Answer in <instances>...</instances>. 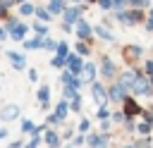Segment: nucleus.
Here are the masks:
<instances>
[{
	"label": "nucleus",
	"instance_id": "nucleus-43",
	"mask_svg": "<svg viewBox=\"0 0 153 148\" xmlns=\"http://www.w3.org/2000/svg\"><path fill=\"white\" fill-rule=\"evenodd\" d=\"M45 124H48V127H53V129H55V127H57V124H62V122H60V119H57V115H55V112H50V115H48V117H45Z\"/></svg>",
	"mask_w": 153,
	"mask_h": 148
},
{
	"label": "nucleus",
	"instance_id": "nucleus-12",
	"mask_svg": "<svg viewBox=\"0 0 153 148\" xmlns=\"http://www.w3.org/2000/svg\"><path fill=\"white\" fill-rule=\"evenodd\" d=\"M96 69H98L96 62H84V69H81V74H79L81 84H88V86H91V84L96 81V74H98Z\"/></svg>",
	"mask_w": 153,
	"mask_h": 148
},
{
	"label": "nucleus",
	"instance_id": "nucleus-46",
	"mask_svg": "<svg viewBox=\"0 0 153 148\" xmlns=\"http://www.w3.org/2000/svg\"><path fill=\"white\" fill-rule=\"evenodd\" d=\"M24 143H26L24 138H14V141H10V143H7V148H24Z\"/></svg>",
	"mask_w": 153,
	"mask_h": 148
},
{
	"label": "nucleus",
	"instance_id": "nucleus-51",
	"mask_svg": "<svg viewBox=\"0 0 153 148\" xmlns=\"http://www.w3.org/2000/svg\"><path fill=\"white\" fill-rule=\"evenodd\" d=\"M5 38H7V31H5L2 26H0V41H5Z\"/></svg>",
	"mask_w": 153,
	"mask_h": 148
},
{
	"label": "nucleus",
	"instance_id": "nucleus-3",
	"mask_svg": "<svg viewBox=\"0 0 153 148\" xmlns=\"http://www.w3.org/2000/svg\"><path fill=\"white\" fill-rule=\"evenodd\" d=\"M17 119H22V107H19L17 103H7V105L0 107V122H2V124L17 122Z\"/></svg>",
	"mask_w": 153,
	"mask_h": 148
},
{
	"label": "nucleus",
	"instance_id": "nucleus-16",
	"mask_svg": "<svg viewBox=\"0 0 153 148\" xmlns=\"http://www.w3.org/2000/svg\"><path fill=\"white\" fill-rule=\"evenodd\" d=\"M65 7H67V0H48V5H45V10H48L53 17L62 14V12H65Z\"/></svg>",
	"mask_w": 153,
	"mask_h": 148
},
{
	"label": "nucleus",
	"instance_id": "nucleus-54",
	"mask_svg": "<svg viewBox=\"0 0 153 148\" xmlns=\"http://www.w3.org/2000/svg\"><path fill=\"white\" fill-rule=\"evenodd\" d=\"M62 148H72V146H69V143H67V146H62Z\"/></svg>",
	"mask_w": 153,
	"mask_h": 148
},
{
	"label": "nucleus",
	"instance_id": "nucleus-39",
	"mask_svg": "<svg viewBox=\"0 0 153 148\" xmlns=\"http://www.w3.org/2000/svg\"><path fill=\"white\" fill-rule=\"evenodd\" d=\"M24 148H43V136H31L24 143Z\"/></svg>",
	"mask_w": 153,
	"mask_h": 148
},
{
	"label": "nucleus",
	"instance_id": "nucleus-29",
	"mask_svg": "<svg viewBox=\"0 0 153 148\" xmlns=\"http://www.w3.org/2000/svg\"><path fill=\"white\" fill-rule=\"evenodd\" d=\"M74 50H76V55H79V57H86V55H91V48L86 45V41H79V43L74 45Z\"/></svg>",
	"mask_w": 153,
	"mask_h": 148
},
{
	"label": "nucleus",
	"instance_id": "nucleus-11",
	"mask_svg": "<svg viewBox=\"0 0 153 148\" xmlns=\"http://www.w3.org/2000/svg\"><path fill=\"white\" fill-rule=\"evenodd\" d=\"M81 69H84V60H81L76 53H69V55H67V72L74 74V76H79Z\"/></svg>",
	"mask_w": 153,
	"mask_h": 148
},
{
	"label": "nucleus",
	"instance_id": "nucleus-45",
	"mask_svg": "<svg viewBox=\"0 0 153 148\" xmlns=\"http://www.w3.org/2000/svg\"><path fill=\"white\" fill-rule=\"evenodd\" d=\"M127 7V0H112V10L115 12H120V10H124Z\"/></svg>",
	"mask_w": 153,
	"mask_h": 148
},
{
	"label": "nucleus",
	"instance_id": "nucleus-56",
	"mask_svg": "<svg viewBox=\"0 0 153 148\" xmlns=\"http://www.w3.org/2000/svg\"><path fill=\"white\" fill-rule=\"evenodd\" d=\"M72 2H79V0H72Z\"/></svg>",
	"mask_w": 153,
	"mask_h": 148
},
{
	"label": "nucleus",
	"instance_id": "nucleus-40",
	"mask_svg": "<svg viewBox=\"0 0 153 148\" xmlns=\"http://www.w3.org/2000/svg\"><path fill=\"white\" fill-rule=\"evenodd\" d=\"M141 53H143V48H141V45H127V55H129V57H134V60H136V57H141Z\"/></svg>",
	"mask_w": 153,
	"mask_h": 148
},
{
	"label": "nucleus",
	"instance_id": "nucleus-6",
	"mask_svg": "<svg viewBox=\"0 0 153 148\" xmlns=\"http://www.w3.org/2000/svg\"><path fill=\"white\" fill-rule=\"evenodd\" d=\"M88 88H91V98H93L96 107H100V105H110V103H108V86H103L100 81H93Z\"/></svg>",
	"mask_w": 153,
	"mask_h": 148
},
{
	"label": "nucleus",
	"instance_id": "nucleus-19",
	"mask_svg": "<svg viewBox=\"0 0 153 148\" xmlns=\"http://www.w3.org/2000/svg\"><path fill=\"white\" fill-rule=\"evenodd\" d=\"M88 131H93V122L88 119V117H81L79 119V124H76V134H88Z\"/></svg>",
	"mask_w": 153,
	"mask_h": 148
},
{
	"label": "nucleus",
	"instance_id": "nucleus-24",
	"mask_svg": "<svg viewBox=\"0 0 153 148\" xmlns=\"http://www.w3.org/2000/svg\"><path fill=\"white\" fill-rule=\"evenodd\" d=\"M24 50H43V38H29V41H24Z\"/></svg>",
	"mask_w": 153,
	"mask_h": 148
},
{
	"label": "nucleus",
	"instance_id": "nucleus-49",
	"mask_svg": "<svg viewBox=\"0 0 153 148\" xmlns=\"http://www.w3.org/2000/svg\"><path fill=\"white\" fill-rule=\"evenodd\" d=\"M14 2H17V0H0V5H2V7H12Z\"/></svg>",
	"mask_w": 153,
	"mask_h": 148
},
{
	"label": "nucleus",
	"instance_id": "nucleus-23",
	"mask_svg": "<svg viewBox=\"0 0 153 148\" xmlns=\"http://www.w3.org/2000/svg\"><path fill=\"white\" fill-rule=\"evenodd\" d=\"M31 29H33V33H36V38H45V36L50 33V29H48V26H45L43 21H36V24H33Z\"/></svg>",
	"mask_w": 153,
	"mask_h": 148
},
{
	"label": "nucleus",
	"instance_id": "nucleus-21",
	"mask_svg": "<svg viewBox=\"0 0 153 148\" xmlns=\"http://www.w3.org/2000/svg\"><path fill=\"white\" fill-rule=\"evenodd\" d=\"M33 127H36V124H33V122H31L29 117H22V119H19V131H22V134H26V136H31V131H33Z\"/></svg>",
	"mask_w": 153,
	"mask_h": 148
},
{
	"label": "nucleus",
	"instance_id": "nucleus-20",
	"mask_svg": "<svg viewBox=\"0 0 153 148\" xmlns=\"http://www.w3.org/2000/svg\"><path fill=\"white\" fill-rule=\"evenodd\" d=\"M84 110V100H81V93H76L72 100H69V112H74V115H79Z\"/></svg>",
	"mask_w": 153,
	"mask_h": 148
},
{
	"label": "nucleus",
	"instance_id": "nucleus-52",
	"mask_svg": "<svg viewBox=\"0 0 153 148\" xmlns=\"http://www.w3.org/2000/svg\"><path fill=\"white\" fill-rule=\"evenodd\" d=\"M120 148H136V146H134V141H131V143H124V146H120Z\"/></svg>",
	"mask_w": 153,
	"mask_h": 148
},
{
	"label": "nucleus",
	"instance_id": "nucleus-8",
	"mask_svg": "<svg viewBox=\"0 0 153 148\" xmlns=\"http://www.w3.org/2000/svg\"><path fill=\"white\" fill-rule=\"evenodd\" d=\"M74 33H76V38H79V41H88V38L93 36V26L81 17V19L74 24Z\"/></svg>",
	"mask_w": 153,
	"mask_h": 148
},
{
	"label": "nucleus",
	"instance_id": "nucleus-25",
	"mask_svg": "<svg viewBox=\"0 0 153 148\" xmlns=\"http://www.w3.org/2000/svg\"><path fill=\"white\" fill-rule=\"evenodd\" d=\"M36 17H38V21H43V24H48L50 19H53V14L45 10V7H36V12H33Z\"/></svg>",
	"mask_w": 153,
	"mask_h": 148
},
{
	"label": "nucleus",
	"instance_id": "nucleus-42",
	"mask_svg": "<svg viewBox=\"0 0 153 148\" xmlns=\"http://www.w3.org/2000/svg\"><path fill=\"white\" fill-rule=\"evenodd\" d=\"M55 45H57V41H53L50 36L43 38V50H53V53H55Z\"/></svg>",
	"mask_w": 153,
	"mask_h": 148
},
{
	"label": "nucleus",
	"instance_id": "nucleus-9",
	"mask_svg": "<svg viewBox=\"0 0 153 148\" xmlns=\"http://www.w3.org/2000/svg\"><path fill=\"white\" fill-rule=\"evenodd\" d=\"M5 55H7V60L12 62V69H17V72H22V69H29V67H26V55H24V53L7 50Z\"/></svg>",
	"mask_w": 153,
	"mask_h": 148
},
{
	"label": "nucleus",
	"instance_id": "nucleus-34",
	"mask_svg": "<svg viewBox=\"0 0 153 148\" xmlns=\"http://www.w3.org/2000/svg\"><path fill=\"white\" fill-rule=\"evenodd\" d=\"M127 5H131V10H148L151 0H127Z\"/></svg>",
	"mask_w": 153,
	"mask_h": 148
},
{
	"label": "nucleus",
	"instance_id": "nucleus-53",
	"mask_svg": "<svg viewBox=\"0 0 153 148\" xmlns=\"http://www.w3.org/2000/svg\"><path fill=\"white\" fill-rule=\"evenodd\" d=\"M148 17H151V19H153V7H148Z\"/></svg>",
	"mask_w": 153,
	"mask_h": 148
},
{
	"label": "nucleus",
	"instance_id": "nucleus-31",
	"mask_svg": "<svg viewBox=\"0 0 153 148\" xmlns=\"http://www.w3.org/2000/svg\"><path fill=\"white\" fill-rule=\"evenodd\" d=\"M136 122H139L136 117H127V119H124V124H122V127H124V131H127V134H136Z\"/></svg>",
	"mask_w": 153,
	"mask_h": 148
},
{
	"label": "nucleus",
	"instance_id": "nucleus-28",
	"mask_svg": "<svg viewBox=\"0 0 153 148\" xmlns=\"http://www.w3.org/2000/svg\"><path fill=\"white\" fill-rule=\"evenodd\" d=\"M134 146L136 148H153V136H139L134 141Z\"/></svg>",
	"mask_w": 153,
	"mask_h": 148
},
{
	"label": "nucleus",
	"instance_id": "nucleus-14",
	"mask_svg": "<svg viewBox=\"0 0 153 148\" xmlns=\"http://www.w3.org/2000/svg\"><path fill=\"white\" fill-rule=\"evenodd\" d=\"M43 146H45V148H48V146H62L60 131H57V129H53V127H48V129L43 131Z\"/></svg>",
	"mask_w": 153,
	"mask_h": 148
},
{
	"label": "nucleus",
	"instance_id": "nucleus-41",
	"mask_svg": "<svg viewBox=\"0 0 153 148\" xmlns=\"http://www.w3.org/2000/svg\"><path fill=\"white\" fill-rule=\"evenodd\" d=\"M17 24H19V19H17V17H7V19H5V24H2V29H5V31H12Z\"/></svg>",
	"mask_w": 153,
	"mask_h": 148
},
{
	"label": "nucleus",
	"instance_id": "nucleus-17",
	"mask_svg": "<svg viewBox=\"0 0 153 148\" xmlns=\"http://www.w3.org/2000/svg\"><path fill=\"white\" fill-rule=\"evenodd\" d=\"M93 33L100 38V41H105V43H112L115 41V33L110 31V29H105L103 24H98V26H93Z\"/></svg>",
	"mask_w": 153,
	"mask_h": 148
},
{
	"label": "nucleus",
	"instance_id": "nucleus-15",
	"mask_svg": "<svg viewBox=\"0 0 153 148\" xmlns=\"http://www.w3.org/2000/svg\"><path fill=\"white\" fill-rule=\"evenodd\" d=\"M26 31H29V26H26L24 21H19L12 31H7V36H10L12 41H24V38H26Z\"/></svg>",
	"mask_w": 153,
	"mask_h": 148
},
{
	"label": "nucleus",
	"instance_id": "nucleus-18",
	"mask_svg": "<svg viewBox=\"0 0 153 148\" xmlns=\"http://www.w3.org/2000/svg\"><path fill=\"white\" fill-rule=\"evenodd\" d=\"M53 112H55V115H57V119L65 124V119H67V115H69V103H67V100H60V103H57V107H55Z\"/></svg>",
	"mask_w": 153,
	"mask_h": 148
},
{
	"label": "nucleus",
	"instance_id": "nucleus-2",
	"mask_svg": "<svg viewBox=\"0 0 153 148\" xmlns=\"http://www.w3.org/2000/svg\"><path fill=\"white\" fill-rule=\"evenodd\" d=\"M129 98V93H127V88L115 79L110 86H108V103H112V105H122L124 100Z\"/></svg>",
	"mask_w": 153,
	"mask_h": 148
},
{
	"label": "nucleus",
	"instance_id": "nucleus-26",
	"mask_svg": "<svg viewBox=\"0 0 153 148\" xmlns=\"http://www.w3.org/2000/svg\"><path fill=\"white\" fill-rule=\"evenodd\" d=\"M50 67H53V69H67V57L53 55V60H50Z\"/></svg>",
	"mask_w": 153,
	"mask_h": 148
},
{
	"label": "nucleus",
	"instance_id": "nucleus-37",
	"mask_svg": "<svg viewBox=\"0 0 153 148\" xmlns=\"http://www.w3.org/2000/svg\"><path fill=\"white\" fill-rule=\"evenodd\" d=\"M76 93H79V91H76L74 86H62V100H67V103H69Z\"/></svg>",
	"mask_w": 153,
	"mask_h": 148
},
{
	"label": "nucleus",
	"instance_id": "nucleus-48",
	"mask_svg": "<svg viewBox=\"0 0 153 148\" xmlns=\"http://www.w3.org/2000/svg\"><path fill=\"white\" fill-rule=\"evenodd\" d=\"M143 24H146V31H151V33H153V19H151V17H146V21H143Z\"/></svg>",
	"mask_w": 153,
	"mask_h": 148
},
{
	"label": "nucleus",
	"instance_id": "nucleus-7",
	"mask_svg": "<svg viewBox=\"0 0 153 148\" xmlns=\"http://www.w3.org/2000/svg\"><path fill=\"white\" fill-rule=\"evenodd\" d=\"M84 5H69V7H65V12H62V21H67V24H76L81 17H84Z\"/></svg>",
	"mask_w": 153,
	"mask_h": 148
},
{
	"label": "nucleus",
	"instance_id": "nucleus-38",
	"mask_svg": "<svg viewBox=\"0 0 153 148\" xmlns=\"http://www.w3.org/2000/svg\"><path fill=\"white\" fill-rule=\"evenodd\" d=\"M69 146H72V148H84V146H86V136H84V134H74V138L69 141Z\"/></svg>",
	"mask_w": 153,
	"mask_h": 148
},
{
	"label": "nucleus",
	"instance_id": "nucleus-27",
	"mask_svg": "<svg viewBox=\"0 0 153 148\" xmlns=\"http://www.w3.org/2000/svg\"><path fill=\"white\" fill-rule=\"evenodd\" d=\"M124 119H127V115H124L122 110H112V115H110V122H112L115 127H120V124H124Z\"/></svg>",
	"mask_w": 153,
	"mask_h": 148
},
{
	"label": "nucleus",
	"instance_id": "nucleus-32",
	"mask_svg": "<svg viewBox=\"0 0 153 148\" xmlns=\"http://www.w3.org/2000/svg\"><path fill=\"white\" fill-rule=\"evenodd\" d=\"M112 127H115V124H112L110 119H100V122H98V127H96V131H100V134H110V131H112Z\"/></svg>",
	"mask_w": 153,
	"mask_h": 148
},
{
	"label": "nucleus",
	"instance_id": "nucleus-30",
	"mask_svg": "<svg viewBox=\"0 0 153 148\" xmlns=\"http://www.w3.org/2000/svg\"><path fill=\"white\" fill-rule=\"evenodd\" d=\"M110 115H112V110L108 107V105H100L98 110H96V119L100 122V119H110Z\"/></svg>",
	"mask_w": 153,
	"mask_h": 148
},
{
	"label": "nucleus",
	"instance_id": "nucleus-10",
	"mask_svg": "<svg viewBox=\"0 0 153 148\" xmlns=\"http://www.w3.org/2000/svg\"><path fill=\"white\" fill-rule=\"evenodd\" d=\"M122 112L127 115V117H141V112H143V107L134 100V95H129L124 103H122Z\"/></svg>",
	"mask_w": 153,
	"mask_h": 148
},
{
	"label": "nucleus",
	"instance_id": "nucleus-13",
	"mask_svg": "<svg viewBox=\"0 0 153 148\" xmlns=\"http://www.w3.org/2000/svg\"><path fill=\"white\" fill-rule=\"evenodd\" d=\"M36 100H38L41 110L48 112V110H50V86H38V91H36Z\"/></svg>",
	"mask_w": 153,
	"mask_h": 148
},
{
	"label": "nucleus",
	"instance_id": "nucleus-50",
	"mask_svg": "<svg viewBox=\"0 0 153 148\" xmlns=\"http://www.w3.org/2000/svg\"><path fill=\"white\" fill-rule=\"evenodd\" d=\"M7 138V127H0V141Z\"/></svg>",
	"mask_w": 153,
	"mask_h": 148
},
{
	"label": "nucleus",
	"instance_id": "nucleus-1",
	"mask_svg": "<svg viewBox=\"0 0 153 148\" xmlns=\"http://www.w3.org/2000/svg\"><path fill=\"white\" fill-rule=\"evenodd\" d=\"M112 14L124 26H136L139 21H143V12L141 10H120V12H112Z\"/></svg>",
	"mask_w": 153,
	"mask_h": 148
},
{
	"label": "nucleus",
	"instance_id": "nucleus-22",
	"mask_svg": "<svg viewBox=\"0 0 153 148\" xmlns=\"http://www.w3.org/2000/svg\"><path fill=\"white\" fill-rule=\"evenodd\" d=\"M136 134L139 136H153V127L141 119V122H136Z\"/></svg>",
	"mask_w": 153,
	"mask_h": 148
},
{
	"label": "nucleus",
	"instance_id": "nucleus-44",
	"mask_svg": "<svg viewBox=\"0 0 153 148\" xmlns=\"http://www.w3.org/2000/svg\"><path fill=\"white\" fill-rule=\"evenodd\" d=\"M96 2L100 5L103 12H110V10H112V0H96Z\"/></svg>",
	"mask_w": 153,
	"mask_h": 148
},
{
	"label": "nucleus",
	"instance_id": "nucleus-33",
	"mask_svg": "<svg viewBox=\"0 0 153 148\" xmlns=\"http://www.w3.org/2000/svg\"><path fill=\"white\" fill-rule=\"evenodd\" d=\"M74 134H76V129H74V127H69V124H65V129L60 131V138H62V141H72V138H74Z\"/></svg>",
	"mask_w": 153,
	"mask_h": 148
},
{
	"label": "nucleus",
	"instance_id": "nucleus-36",
	"mask_svg": "<svg viewBox=\"0 0 153 148\" xmlns=\"http://www.w3.org/2000/svg\"><path fill=\"white\" fill-rule=\"evenodd\" d=\"M55 55H60V57H67V55H69V45H67V41H60V43L55 45Z\"/></svg>",
	"mask_w": 153,
	"mask_h": 148
},
{
	"label": "nucleus",
	"instance_id": "nucleus-57",
	"mask_svg": "<svg viewBox=\"0 0 153 148\" xmlns=\"http://www.w3.org/2000/svg\"><path fill=\"white\" fill-rule=\"evenodd\" d=\"M115 148H120V146H115Z\"/></svg>",
	"mask_w": 153,
	"mask_h": 148
},
{
	"label": "nucleus",
	"instance_id": "nucleus-47",
	"mask_svg": "<svg viewBox=\"0 0 153 148\" xmlns=\"http://www.w3.org/2000/svg\"><path fill=\"white\" fill-rule=\"evenodd\" d=\"M26 76H29V81H31V84H36V81H38V72H36V69H29V72H26Z\"/></svg>",
	"mask_w": 153,
	"mask_h": 148
},
{
	"label": "nucleus",
	"instance_id": "nucleus-4",
	"mask_svg": "<svg viewBox=\"0 0 153 148\" xmlns=\"http://www.w3.org/2000/svg\"><path fill=\"white\" fill-rule=\"evenodd\" d=\"M112 134H100V131H88L86 134V148H108Z\"/></svg>",
	"mask_w": 153,
	"mask_h": 148
},
{
	"label": "nucleus",
	"instance_id": "nucleus-5",
	"mask_svg": "<svg viewBox=\"0 0 153 148\" xmlns=\"http://www.w3.org/2000/svg\"><path fill=\"white\" fill-rule=\"evenodd\" d=\"M98 72H100L103 79L115 81V79H117V64H115V60H112L110 55H103V57H100V67H98Z\"/></svg>",
	"mask_w": 153,
	"mask_h": 148
},
{
	"label": "nucleus",
	"instance_id": "nucleus-35",
	"mask_svg": "<svg viewBox=\"0 0 153 148\" xmlns=\"http://www.w3.org/2000/svg\"><path fill=\"white\" fill-rule=\"evenodd\" d=\"M33 12H36V7H33L31 2H22V5H19V14H22V17H31Z\"/></svg>",
	"mask_w": 153,
	"mask_h": 148
},
{
	"label": "nucleus",
	"instance_id": "nucleus-55",
	"mask_svg": "<svg viewBox=\"0 0 153 148\" xmlns=\"http://www.w3.org/2000/svg\"><path fill=\"white\" fill-rule=\"evenodd\" d=\"M86 2H96V0H86Z\"/></svg>",
	"mask_w": 153,
	"mask_h": 148
}]
</instances>
